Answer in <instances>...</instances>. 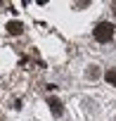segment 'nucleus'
<instances>
[{
    "instance_id": "obj_1",
    "label": "nucleus",
    "mask_w": 116,
    "mask_h": 121,
    "mask_svg": "<svg viewBox=\"0 0 116 121\" xmlns=\"http://www.w3.org/2000/svg\"><path fill=\"white\" fill-rule=\"evenodd\" d=\"M111 38H114V24L99 22V24L95 26V40H97V43H109Z\"/></svg>"
},
{
    "instance_id": "obj_2",
    "label": "nucleus",
    "mask_w": 116,
    "mask_h": 121,
    "mask_svg": "<svg viewBox=\"0 0 116 121\" xmlns=\"http://www.w3.org/2000/svg\"><path fill=\"white\" fill-rule=\"evenodd\" d=\"M47 104H50V112H52L54 116H62L64 107H62V102H59V100H54V97H50V100H47Z\"/></svg>"
},
{
    "instance_id": "obj_3",
    "label": "nucleus",
    "mask_w": 116,
    "mask_h": 121,
    "mask_svg": "<svg viewBox=\"0 0 116 121\" xmlns=\"http://www.w3.org/2000/svg\"><path fill=\"white\" fill-rule=\"evenodd\" d=\"M21 29H24L21 22H10V24H7V31H10V33H21Z\"/></svg>"
},
{
    "instance_id": "obj_4",
    "label": "nucleus",
    "mask_w": 116,
    "mask_h": 121,
    "mask_svg": "<svg viewBox=\"0 0 116 121\" xmlns=\"http://www.w3.org/2000/svg\"><path fill=\"white\" fill-rule=\"evenodd\" d=\"M104 81L111 83V86H116V69H109V71L104 74Z\"/></svg>"
},
{
    "instance_id": "obj_5",
    "label": "nucleus",
    "mask_w": 116,
    "mask_h": 121,
    "mask_svg": "<svg viewBox=\"0 0 116 121\" xmlns=\"http://www.w3.org/2000/svg\"><path fill=\"white\" fill-rule=\"evenodd\" d=\"M85 76H88V78H97V76H99V67H95V64H92V67H88Z\"/></svg>"
},
{
    "instance_id": "obj_6",
    "label": "nucleus",
    "mask_w": 116,
    "mask_h": 121,
    "mask_svg": "<svg viewBox=\"0 0 116 121\" xmlns=\"http://www.w3.org/2000/svg\"><path fill=\"white\" fill-rule=\"evenodd\" d=\"M114 7H116V3H114Z\"/></svg>"
}]
</instances>
